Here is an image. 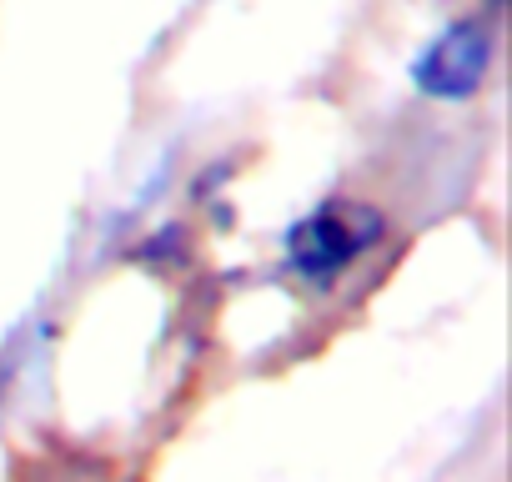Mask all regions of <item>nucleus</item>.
Listing matches in <instances>:
<instances>
[{
  "mask_svg": "<svg viewBox=\"0 0 512 482\" xmlns=\"http://www.w3.org/2000/svg\"><path fill=\"white\" fill-rule=\"evenodd\" d=\"M382 241V216L372 206H357V201H322L317 211L297 216L282 236V257L292 267L297 282L327 292L337 287V277L362 262L372 247Z\"/></svg>",
  "mask_w": 512,
  "mask_h": 482,
  "instance_id": "f257e3e1",
  "label": "nucleus"
},
{
  "mask_svg": "<svg viewBox=\"0 0 512 482\" xmlns=\"http://www.w3.org/2000/svg\"><path fill=\"white\" fill-rule=\"evenodd\" d=\"M492 66V31L477 16L447 21L412 61V86L432 101H467Z\"/></svg>",
  "mask_w": 512,
  "mask_h": 482,
  "instance_id": "f03ea898",
  "label": "nucleus"
}]
</instances>
